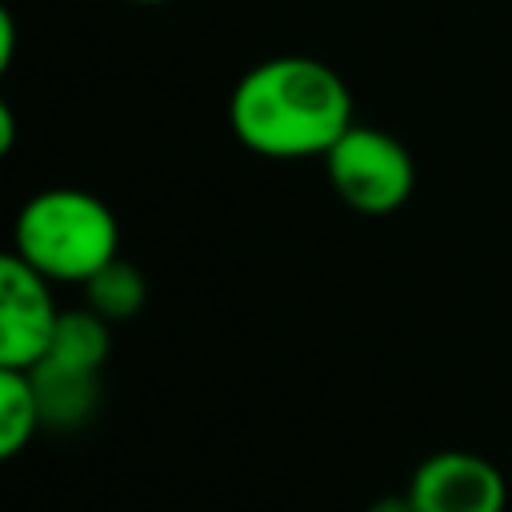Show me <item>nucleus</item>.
Masks as SVG:
<instances>
[{"label":"nucleus","mask_w":512,"mask_h":512,"mask_svg":"<svg viewBox=\"0 0 512 512\" xmlns=\"http://www.w3.org/2000/svg\"><path fill=\"white\" fill-rule=\"evenodd\" d=\"M228 124L248 152L268 160L328 156L356 124L352 88L316 56H272L236 80Z\"/></svg>","instance_id":"nucleus-1"},{"label":"nucleus","mask_w":512,"mask_h":512,"mask_svg":"<svg viewBox=\"0 0 512 512\" xmlns=\"http://www.w3.org/2000/svg\"><path fill=\"white\" fill-rule=\"evenodd\" d=\"M52 284H88L120 256L116 212L84 188H44L12 220V248Z\"/></svg>","instance_id":"nucleus-2"},{"label":"nucleus","mask_w":512,"mask_h":512,"mask_svg":"<svg viewBox=\"0 0 512 512\" xmlns=\"http://www.w3.org/2000/svg\"><path fill=\"white\" fill-rule=\"evenodd\" d=\"M328 184L340 204L360 216H388L416 192L412 152L384 128L352 124L324 156Z\"/></svg>","instance_id":"nucleus-3"},{"label":"nucleus","mask_w":512,"mask_h":512,"mask_svg":"<svg viewBox=\"0 0 512 512\" xmlns=\"http://www.w3.org/2000/svg\"><path fill=\"white\" fill-rule=\"evenodd\" d=\"M60 304L52 280H44L16 252L0 256V368L32 372L56 336Z\"/></svg>","instance_id":"nucleus-4"},{"label":"nucleus","mask_w":512,"mask_h":512,"mask_svg":"<svg viewBox=\"0 0 512 512\" xmlns=\"http://www.w3.org/2000/svg\"><path fill=\"white\" fill-rule=\"evenodd\" d=\"M404 492L416 512H508L504 472L468 448H440L424 456Z\"/></svg>","instance_id":"nucleus-5"},{"label":"nucleus","mask_w":512,"mask_h":512,"mask_svg":"<svg viewBox=\"0 0 512 512\" xmlns=\"http://www.w3.org/2000/svg\"><path fill=\"white\" fill-rule=\"evenodd\" d=\"M28 376L36 384L44 428L76 432L96 416V408H100V372H80V368H64V364L40 360Z\"/></svg>","instance_id":"nucleus-6"},{"label":"nucleus","mask_w":512,"mask_h":512,"mask_svg":"<svg viewBox=\"0 0 512 512\" xmlns=\"http://www.w3.org/2000/svg\"><path fill=\"white\" fill-rule=\"evenodd\" d=\"M108 352H112V324L96 316L88 304H80V308L60 312V324H56V336L44 360L80 368V372H100L108 364Z\"/></svg>","instance_id":"nucleus-7"},{"label":"nucleus","mask_w":512,"mask_h":512,"mask_svg":"<svg viewBox=\"0 0 512 512\" xmlns=\"http://www.w3.org/2000/svg\"><path fill=\"white\" fill-rule=\"evenodd\" d=\"M44 428L36 384L20 368H0V456L12 460L20 456L32 436Z\"/></svg>","instance_id":"nucleus-8"},{"label":"nucleus","mask_w":512,"mask_h":512,"mask_svg":"<svg viewBox=\"0 0 512 512\" xmlns=\"http://www.w3.org/2000/svg\"><path fill=\"white\" fill-rule=\"evenodd\" d=\"M80 292H84V304H88L96 316H104L108 324L132 320V316L144 308V300H148V284H144L140 268L128 264L124 256H116L112 264H104Z\"/></svg>","instance_id":"nucleus-9"},{"label":"nucleus","mask_w":512,"mask_h":512,"mask_svg":"<svg viewBox=\"0 0 512 512\" xmlns=\"http://www.w3.org/2000/svg\"><path fill=\"white\" fill-rule=\"evenodd\" d=\"M16 56V16L4 8L0 12V68H12Z\"/></svg>","instance_id":"nucleus-10"},{"label":"nucleus","mask_w":512,"mask_h":512,"mask_svg":"<svg viewBox=\"0 0 512 512\" xmlns=\"http://www.w3.org/2000/svg\"><path fill=\"white\" fill-rule=\"evenodd\" d=\"M364 512H416V508H412L408 492H392V496H376Z\"/></svg>","instance_id":"nucleus-11"},{"label":"nucleus","mask_w":512,"mask_h":512,"mask_svg":"<svg viewBox=\"0 0 512 512\" xmlns=\"http://www.w3.org/2000/svg\"><path fill=\"white\" fill-rule=\"evenodd\" d=\"M12 136H16V116H12V104H0V152H4V156L12 152Z\"/></svg>","instance_id":"nucleus-12"},{"label":"nucleus","mask_w":512,"mask_h":512,"mask_svg":"<svg viewBox=\"0 0 512 512\" xmlns=\"http://www.w3.org/2000/svg\"><path fill=\"white\" fill-rule=\"evenodd\" d=\"M128 4H144V8H156V4H168V0H128Z\"/></svg>","instance_id":"nucleus-13"}]
</instances>
